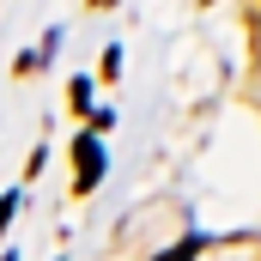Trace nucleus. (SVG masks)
Listing matches in <instances>:
<instances>
[{
	"label": "nucleus",
	"instance_id": "nucleus-1",
	"mask_svg": "<svg viewBox=\"0 0 261 261\" xmlns=\"http://www.w3.org/2000/svg\"><path fill=\"white\" fill-rule=\"evenodd\" d=\"M73 158H79V182H73V189H79V195H85V189H97V176H103V152H97V140H91V134L73 146Z\"/></svg>",
	"mask_w": 261,
	"mask_h": 261
},
{
	"label": "nucleus",
	"instance_id": "nucleus-2",
	"mask_svg": "<svg viewBox=\"0 0 261 261\" xmlns=\"http://www.w3.org/2000/svg\"><path fill=\"white\" fill-rule=\"evenodd\" d=\"M158 261H195V237H189V243H176V249H164Z\"/></svg>",
	"mask_w": 261,
	"mask_h": 261
},
{
	"label": "nucleus",
	"instance_id": "nucleus-4",
	"mask_svg": "<svg viewBox=\"0 0 261 261\" xmlns=\"http://www.w3.org/2000/svg\"><path fill=\"white\" fill-rule=\"evenodd\" d=\"M91 6H116V0H91Z\"/></svg>",
	"mask_w": 261,
	"mask_h": 261
},
{
	"label": "nucleus",
	"instance_id": "nucleus-3",
	"mask_svg": "<svg viewBox=\"0 0 261 261\" xmlns=\"http://www.w3.org/2000/svg\"><path fill=\"white\" fill-rule=\"evenodd\" d=\"M6 219H12V195H0V231H6Z\"/></svg>",
	"mask_w": 261,
	"mask_h": 261
}]
</instances>
